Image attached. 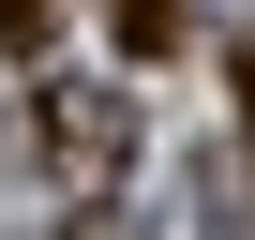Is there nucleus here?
<instances>
[{
  "mask_svg": "<svg viewBox=\"0 0 255 240\" xmlns=\"http://www.w3.org/2000/svg\"><path fill=\"white\" fill-rule=\"evenodd\" d=\"M105 30H120V45H135V60H165V45L195 30V0H105Z\"/></svg>",
  "mask_w": 255,
  "mask_h": 240,
  "instance_id": "obj_2",
  "label": "nucleus"
},
{
  "mask_svg": "<svg viewBox=\"0 0 255 240\" xmlns=\"http://www.w3.org/2000/svg\"><path fill=\"white\" fill-rule=\"evenodd\" d=\"M75 240H135V225H120V210H105V195H90V210H75Z\"/></svg>",
  "mask_w": 255,
  "mask_h": 240,
  "instance_id": "obj_4",
  "label": "nucleus"
},
{
  "mask_svg": "<svg viewBox=\"0 0 255 240\" xmlns=\"http://www.w3.org/2000/svg\"><path fill=\"white\" fill-rule=\"evenodd\" d=\"M240 120H255V30H240Z\"/></svg>",
  "mask_w": 255,
  "mask_h": 240,
  "instance_id": "obj_5",
  "label": "nucleus"
},
{
  "mask_svg": "<svg viewBox=\"0 0 255 240\" xmlns=\"http://www.w3.org/2000/svg\"><path fill=\"white\" fill-rule=\"evenodd\" d=\"M0 45H15V60H45V45H60V0H0Z\"/></svg>",
  "mask_w": 255,
  "mask_h": 240,
  "instance_id": "obj_3",
  "label": "nucleus"
},
{
  "mask_svg": "<svg viewBox=\"0 0 255 240\" xmlns=\"http://www.w3.org/2000/svg\"><path fill=\"white\" fill-rule=\"evenodd\" d=\"M30 165L60 180V195H120V165H135V105H120V90H45L30 105Z\"/></svg>",
  "mask_w": 255,
  "mask_h": 240,
  "instance_id": "obj_1",
  "label": "nucleus"
}]
</instances>
